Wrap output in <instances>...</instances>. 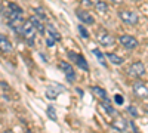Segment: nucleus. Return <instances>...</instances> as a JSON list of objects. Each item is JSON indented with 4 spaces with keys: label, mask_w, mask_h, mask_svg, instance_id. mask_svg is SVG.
Instances as JSON below:
<instances>
[{
    "label": "nucleus",
    "mask_w": 148,
    "mask_h": 133,
    "mask_svg": "<svg viewBox=\"0 0 148 133\" xmlns=\"http://www.w3.org/2000/svg\"><path fill=\"white\" fill-rule=\"evenodd\" d=\"M132 90H133V95L136 96L138 99H147L148 98V86H147V83L141 81L139 78H135V83L132 84Z\"/></svg>",
    "instance_id": "nucleus-1"
},
{
    "label": "nucleus",
    "mask_w": 148,
    "mask_h": 133,
    "mask_svg": "<svg viewBox=\"0 0 148 133\" xmlns=\"http://www.w3.org/2000/svg\"><path fill=\"white\" fill-rule=\"evenodd\" d=\"M76 16L84 22V24H88V25H92V24H95V18L89 14L88 10H83V9H76Z\"/></svg>",
    "instance_id": "nucleus-9"
},
{
    "label": "nucleus",
    "mask_w": 148,
    "mask_h": 133,
    "mask_svg": "<svg viewBox=\"0 0 148 133\" xmlns=\"http://www.w3.org/2000/svg\"><path fill=\"white\" fill-rule=\"evenodd\" d=\"M119 18L121 22H125L126 25H136L139 18H138V14L136 12H133V10H119Z\"/></svg>",
    "instance_id": "nucleus-2"
},
{
    "label": "nucleus",
    "mask_w": 148,
    "mask_h": 133,
    "mask_svg": "<svg viewBox=\"0 0 148 133\" xmlns=\"http://www.w3.org/2000/svg\"><path fill=\"white\" fill-rule=\"evenodd\" d=\"M0 47H2V52L3 53H10L12 52V44L9 43V40L5 37L3 34L0 35Z\"/></svg>",
    "instance_id": "nucleus-13"
},
{
    "label": "nucleus",
    "mask_w": 148,
    "mask_h": 133,
    "mask_svg": "<svg viewBox=\"0 0 148 133\" xmlns=\"http://www.w3.org/2000/svg\"><path fill=\"white\" fill-rule=\"evenodd\" d=\"M145 113H147V114H148V104H147V105H145Z\"/></svg>",
    "instance_id": "nucleus-29"
},
{
    "label": "nucleus",
    "mask_w": 148,
    "mask_h": 133,
    "mask_svg": "<svg viewBox=\"0 0 148 133\" xmlns=\"http://www.w3.org/2000/svg\"><path fill=\"white\" fill-rule=\"evenodd\" d=\"M145 65L141 62V61H136V62H132L129 67H127V76L133 77V78H142L145 76Z\"/></svg>",
    "instance_id": "nucleus-3"
},
{
    "label": "nucleus",
    "mask_w": 148,
    "mask_h": 133,
    "mask_svg": "<svg viewBox=\"0 0 148 133\" xmlns=\"http://www.w3.org/2000/svg\"><path fill=\"white\" fill-rule=\"evenodd\" d=\"M30 21H31V24L36 27V30L39 31L40 34H45V25L42 24V21H43V19H40L37 15H31V16H30Z\"/></svg>",
    "instance_id": "nucleus-11"
},
{
    "label": "nucleus",
    "mask_w": 148,
    "mask_h": 133,
    "mask_svg": "<svg viewBox=\"0 0 148 133\" xmlns=\"http://www.w3.org/2000/svg\"><path fill=\"white\" fill-rule=\"evenodd\" d=\"M105 56H107L108 61H110L111 64H114V65H121V64H123V61H125L123 58H120L119 55H116V53H113V52L105 53Z\"/></svg>",
    "instance_id": "nucleus-14"
},
{
    "label": "nucleus",
    "mask_w": 148,
    "mask_h": 133,
    "mask_svg": "<svg viewBox=\"0 0 148 133\" xmlns=\"http://www.w3.org/2000/svg\"><path fill=\"white\" fill-rule=\"evenodd\" d=\"M46 111H47V115H49V118H51V120H53V121H55V120L58 118V117H56V111H55V108H53L52 105H49Z\"/></svg>",
    "instance_id": "nucleus-19"
},
{
    "label": "nucleus",
    "mask_w": 148,
    "mask_h": 133,
    "mask_svg": "<svg viewBox=\"0 0 148 133\" xmlns=\"http://www.w3.org/2000/svg\"><path fill=\"white\" fill-rule=\"evenodd\" d=\"M82 3H83L84 6H88V8H90V6H95V3H92V0H82Z\"/></svg>",
    "instance_id": "nucleus-24"
},
{
    "label": "nucleus",
    "mask_w": 148,
    "mask_h": 133,
    "mask_svg": "<svg viewBox=\"0 0 148 133\" xmlns=\"http://www.w3.org/2000/svg\"><path fill=\"white\" fill-rule=\"evenodd\" d=\"M119 42L127 50H133V49H136V47H138V40L135 39L133 35H130V34H121V35H119Z\"/></svg>",
    "instance_id": "nucleus-4"
},
{
    "label": "nucleus",
    "mask_w": 148,
    "mask_h": 133,
    "mask_svg": "<svg viewBox=\"0 0 148 133\" xmlns=\"http://www.w3.org/2000/svg\"><path fill=\"white\" fill-rule=\"evenodd\" d=\"M2 89H3V90L8 89V83H6V81H2Z\"/></svg>",
    "instance_id": "nucleus-28"
},
{
    "label": "nucleus",
    "mask_w": 148,
    "mask_h": 133,
    "mask_svg": "<svg viewBox=\"0 0 148 133\" xmlns=\"http://www.w3.org/2000/svg\"><path fill=\"white\" fill-rule=\"evenodd\" d=\"M36 31H37V30H36V27L31 24L30 19L24 22V33H22V35L27 39V43L31 44V46L34 44V34H36Z\"/></svg>",
    "instance_id": "nucleus-5"
},
{
    "label": "nucleus",
    "mask_w": 148,
    "mask_h": 133,
    "mask_svg": "<svg viewBox=\"0 0 148 133\" xmlns=\"http://www.w3.org/2000/svg\"><path fill=\"white\" fill-rule=\"evenodd\" d=\"M59 68L64 71V74H65V77H67L68 81H74V78H76V71H74V68H73L68 62L61 61V62H59Z\"/></svg>",
    "instance_id": "nucleus-8"
},
{
    "label": "nucleus",
    "mask_w": 148,
    "mask_h": 133,
    "mask_svg": "<svg viewBox=\"0 0 148 133\" xmlns=\"http://www.w3.org/2000/svg\"><path fill=\"white\" fill-rule=\"evenodd\" d=\"M34 12H36V15L39 16L40 19H43V21L46 19V15H45V10H43L42 8H34Z\"/></svg>",
    "instance_id": "nucleus-20"
},
{
    "label": "nucleus",
    "mask_w": 148,
    "mask_h": 133,
    "mask_svg": "<svg viewBox=\"0 0 148 133\" xmlns=\"http://www.w3.org/2000/svg\"><path fill=\"white\" fill-rule=\"evenodd\" d=\"M90 90H92V93H93L95 96H98V98L102 99V101H108V99H110L108 95H107V92H105V89H102V87H99V86H92Z\"/></svg>",
    "instance_id": "nucleus-12"
},
{
    "label": "nucleus",
    "mask_w": 148,
    "mask_h": 133,
    "mask_svg": "<svg viewBox=\"0 0 148 133\" xmlns=\"http://www.w3.org/2000/svg\"><path fill=\"white\" fill-rule=\"evenodd\" d=\"M55 42H56V40H52V39H47V42H46V43H47V46H53V43H55Z\"/></svg>",
    "instance_id": "nucleus-25"
},
{
    "label": "nucleus",
    "mask_w": 148,
    "mask_h": 133,
    "mask_svg": "<svg viewBox=\"0 0 148 133\" xmlns=\"http://www.w3.org/2000/svg\"><path fill=\"white\" fill-rule=\"evenodd\" d=\"M110 2H113V3H116V5H120V3L125 2V0H110Z\"/></svg>",
    "instance_id": "nucleus-26"
},
{
    "label": "nucleus",
    "mask_w": 148,
    "mask_h": 133,
    "mask_svg": "<svg viewBox=\"0 0 148 133\" xmlns=\"http://www.w3.org/2000/svg\"><path fill=\"white\" fill-rule=\"evenodd\" d=\"M92 52H93V55L98 58V62H99V64H102V65L105 67V65H107V62H105V58H107V56H105L102 52H99V49H93Z\"/></svg>",
    "instance_id": "nucleus-18"
},
{
    "label": "nucleus",
    "mask_w": 148,
    "mask_h": 133,
    "mask_svg": "<svg viewBox=\"0 0 148 133\" xmlns=\"http://www.w3.org/2000/svg\"><path fill=\"white\" fill-rule=\"evenodd\" d=\"M127 113H129L132 117H138V115H139L138 110H136V108H135L133 105H129V106H127Z\"/></svg>",
    "instance_id": "nucleus-21"
},
{
    "label": "nucleus",
    "mask_w": 148,
    "mask_h": 133,
    "mask_svg": "<svg viewBox=\"0 0 148 133\" xmlns=\"http://www.w3.org/2000/svg\"><path fill=\"white\" fill-rule=\"evenodd\" d=\"M96 40L99 42L102 46H113L114 44V37L111 35L107 30H99L98 31V34H96Z\"/></svg>",
    "instance_id": "nucleus-6"
},
{
    "label": "nucleus",
    "mask_w": 148,
    "mask_h": 133,
    "mask_svg": "<svg viewBox=\"0 0 148 133\" xmlns=\"http://www.w3.org/2000/svg\"><path fill=\"white\" fill-rule=\"evenodd\" d=\"M101 108H104L105 113H107L108 115H111V117H113V115H117V111L114 110L113 106H111L110 99H108V101H102V102H101Z\"/></svg>",
    "instance_id": "nucleus-15"
},
{
    "label": "nucleus",
    "mask_w": 148,
    "mask_h": 133,
    "mask_svg": "<svg viewBox=\"0 0 148 133\" xmlns=\"http://www.w3.org/2000/svg\"><path fill=\"white\" fill-rule=\"evenodd\" d=\"M114 102L117 105H121L123 104V98H121V95H114Z\"/></svg>",
    "instance_id": "nucleus-23"
},
{
    "label": "nucleus",
    "mask_w": 148,
    "mask_h": 133,
    "mask_svg": "<svg viewBox=\"0 0 148 133\" xmlns=\"http://www.w3.org/2000/svg\"><path fill=\"white\" fill-rule=\"evenodd\" d=\"M130 129H132L133 132H136V126H135V123H133V121H130Z\"/></svg>",
    "instance_id": "nucleus-27"
},
{
    "label": "nucleus",
    "mask_w": 148,
    "mask_h": 133,
    "mask_svg": "<svg viewBox=\"0 0 148 133\" xmlns=\"http://www.w3.org/2000/svg\"><path fill=\"white\" fill-rule=\"evenodd\" d=\"M47 33H49V35H51V37L53 39V40H56V42H61V34L56 31V28L52 25V24H47Z\"/></svg>",
    "instance_id": "nucleus-16"
},
{
    "label": "nucleus",
    "mask_w": 148,
    "mask_h": 133,
    "mask_svg": "<svg viewBox=\"0 0 148 133\" xmlns=\"http://www.w3.org/2000/svg\"><path fill=\"white\" fill-rule=\"evenodd\" d=\"M68 58L73 59V61L77 64L79 68H82L84 71H89V65H88V62H86V59H84L83 55H80V53L77 55V53H74V52H68Z\"/></svg>",
    "instance_id": "nucleus-7"
},
{
    "label": "nucleus",
    "mask_w": 148,
    "mask_h": 133,
    "mask_svg": "<svg viewBox=\"0 0 148 133\" xmlns=\"http://www.w3.org/2000/svg\"><path fill=\"white\" fill-rule=\"evenodd\" d=\"M95 9H96V12L98 14H101V15H104V14H107V10H108V6H107V3L105 2H95Z\"/></svg>",
    "instance_id": "nucleus-17"
},
{
    "label": "nucleus",
    "mask_w": 148,
    "mask_h": 133,
    "mask_svg": "<svg viewBox=\"0 0 148 133\" xmlns=\"http://www.w3.org/2000/svg\"><path fill=\"white\" fill-rule=\"evenodd\" d=\"M111 127H113V130H116V132H126L127 130V121L125 118H117L111 123Z\"/></svg>",
    "instance_id": "nucleus-10"
},
{
    "label": "nucleus",
    "mask_w": 148,
    "mask_h": 133,
    "mask_svg": "<svg viewBox=\"0 0 148 133\" xmlns=\"http://www.w3.org/2000/svg\"><path fill=\"white\" fill-rule=\"evenodd\" d=\"M77 30H79V33L82 34V37H83V39H89V33L86 31V28H84L83 25H79Z\"/></svg>",
    "instance_id": "nucleus-22"
}]
</instances>
